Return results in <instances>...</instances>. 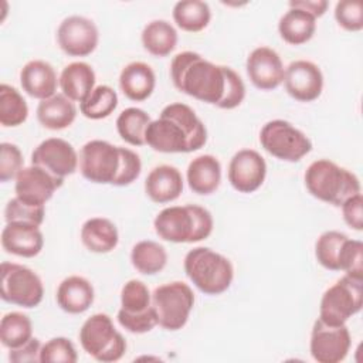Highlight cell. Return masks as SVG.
Returning a JSON list of instances; mask_svg holds the SVG:
<instances>
[{
	"label": "cell",
	"mask_w": 363,
	"mask_h": 363,
	"mask_svg": "<svg viewBox=\"0 0 363 363\" xmlns=\"http://www.w3.org/2000/svg\"><path fill=\"white\" fill-rule=\"evenodd\" d=\"M305 186L318 200L340 207L349 197L362 193L359 177L329 159L312 162L305 172Z\"/></svg>",
	"instance_id": "cell-5"
},
{
	"label": "cell",
	"mask_w": 363,
	"mask_h": 363,
	"mask_svg": "<svg viewBox=\"0 0 363 363\" xmlns=\"http://www.w3.org/2000/svg\"><path fill=\"white\" fill-rule=\"evenodd\" d=\"M41 342L37 337H31L27 343L20 347L10 349L9 360L13 363H34L40 362V352H41Z\"/></svg>",
	"instance_id": "cell-45"
},
{
	"label": "cell",
	"mask_w": 363,
	"mask_h": 363,
	"mask_svg": "<svg viewBox=\"0 0 363 363\" xmlns=\"http://www.w3.org/2000/svg\"><path fill=\"white\" fill-rule=\"evenodd\" d=\"M118 106V95L109 85H98L79 104L81 113L92 121L108 118Z\"/></svg>",
	"instance_id": "cell-35"
},
{
	"label": "cell",
	"mask_w": 363,
	"mask_h": 363,
	"mask_svg": "<svg viewBox=\"0 0 363 363\" xmlns=\"http://www.w3.org/2000/svg\"><path fill=\"white\" fill-rule=\"evenodd\" d=\"M335 20L346 31H360L363 28V6L360 1L342 0L335 6Z\"/></svg>",
	"instance_id": "cell-41"
},
{
	"label": "cell",
	"mask_w": 363,
	"mask_h": 363,
	"mask_svg": "<svg viewBox=\"0 0 363 363\" xmlns=\"http://www.w3.org/2000/svg\"><path fill=\"white\" fill-rule=\"evenodd\" d=\"M342 214L345 223L356 230L362 231L363 230V196L362 193H357L352 197H349L342 206Z\"/></svg>",
	"instance_id": "cell-44"
},
{
	"label": "cell",
	"mask_w": 363,
	"mask_h": 363,
	"mask_svg": "<svg viewBox=\"0 0 363 363\" xmlns=\"http://www.w3.org/2000/svg\"><path fill=\"white\" fill-rule=\"evenodd\" d=\"M170 78L180 92L220 109H234L245 98L244 81L233 68L217 65L194 51L173 57Z\"/></svg>",
	"instance_id": "cell-1"
},
{
	"label": "cell",
	"mask_w": 363,
	"mask_h": 363,
	"mask_svg": "<svg viewBox=\"0 0 363 363\" xmlns=\"http://www.w3.org/2000/svg\"><path fill=\"white\" fill-rule=\"evenodd\" d=\"M24 159L17 145L3 142L0 143V182L6 183L14 180L24 167Z\"/></svg>",
	"instance_id": "cell-40"
},
{
	"label": "cell",
	"mask_w": 363,
	"mask_h": 363,
	"mask_svg": "<svg viewBox=\"0 0 363 363\" xmlns=\"http://www.w3.org/2000/svg\"><path fill=\"white\" fill-rule=\"evenodd\" d=\"M44 216H45L44 206H33L20 200L18 197H13L11 200H9L4 208L6 223L23 221V223L41 225L44 221Z\"/></svg>",
	"instance_id": "cell-39"
},
{
	"label": "cell",
	"mask_w": 363,
	"mask_h": 363,
	"mask_svg": "<svg viewBox=\"0 0 363 363\" xmlns=\"http://www.w3.org/2000/svg\"><path fill=\"white\" fill-rule=\"evenodd\" d=\"M119 86L128 99L135 102L146 101L156 86L155 71L146 62H129L119 74Z\"/></svg>",
	"instance_id": "cell-23"
},
{
	"label": "cell",
	"mask_w": 363,
	"mask_h": 363,
	"mask_svg": "<svg viewBox=\"0 0 363 363\" xmlns=\"http://www.w3.org/2000/svg\"><path fill=\"white\" fill-rule=\"evenodd\" d=\"M130 262L133 268L143 275H155L167 264L164 247L152 240H142L132 247Z\"/></svg>",
	"instance_id": "cell-31"
},
{
	"label": "cell",
	"mask_w": 363,
	"mask_h": 363,
	"mask_svg": "<svg viewBox=\"0 0 363 363\" xmlns=\"http://www.w3.org/2000/svg\"><path fill=\"white\" fill-rule=\"evenodd\" d=\"M33 337V323L21 312H9L0 320V342L4 347L16 349Z\"/></svg>",
	"instance_id": "cell-33"
},
{
	"label": "cell",
	"mask_w": 363,
	"mask_h": 363,
	"mask_svg": "<svg viewBox=\"0 0 363 363\" xmlns=\"http://www.w3.org/2000/svg\"><path fill=\"white\" fill-rule=\"evenodd\" d=\"M228 182L240 193H254L267 176L265 159L254 149H241L230 160Z\"/></svg>",
	"instance_id": "cell-16"
},
{
	"label": "cell",
	"mask_w": 363,
	"mask_h": 363,
	"mask_svg": "<svg viewBox=\"0 0 363 363\" xmlns=\"http://www.w3.org/2000/svg\"><path fill=\"white\" fill-rule=\"evenodd\" d=\"M145 140L149 147L160 153H190L206 145L207 129L189 105L173 102L149 123Z\"/></svg>",
	"instance_id": "cell-2"
},
{
	"label": "cell",
	"mask_w": 363,
	"mask_h": 363,
	"mask_svg": "<svg viewBox=\"0 0 363 363\" xmlns=\"http://www.w3.org/2000/svg\"><path fill=\"white\" fill-rule=\"evenodd\" d=\"M152 306L156 313L157 325L166 330L182 329L194 306L193 289L182 281H173L155 288Z\"/></svg>",
	"instance_id": "cell-9"
},
{
	"label": "cell",
	"mask_w": 363,
	"mask_h": 363,
	"mask_svg": "<svg viewBox=\"0 0 363 363\" xmlns=\"http://www.w3.org/2000/svg\"><path fill=\"white\" fill-rule=\"evenodd\" d=\"M186 177L193 193L211 194L221 183V164L213 155H200L189 163Z\"/></svg>",
	"instance_id": "cell-24"
},
{
	"label": "cell",
	"mask_w": 363,
	"mask_h": 363,
	"mask_svg": "<svg viewBox=\"0 0 363 363\" xmlns=\"http://www.w3.org/2000/svg\"><path fill=\"white\" fill-rule=\"evenodd\" d=\"M0 275V294L4 302L27 309L35 308L41 303L44 296L43 281L31 268L4 261L1 262Z\"/></svg>",
	"instance_id": "cell-11"
},
{
	"label": "cell",
	"mask_w": 363,
	"mask_h": 363,
	"mask_svg": "<svg viewBox=\"0 0 363 363\" xmlns=\"http://www.w3.org/2000/svg\"><path fill=\"white\" fill-rule=\"evenodd\" d=\"M152 122L150 116L140 108H126L116 118V130L119 136L132 146L146 145L145 133Z\"/></svg>",
	"instance_id": "cell-32"
},
{
	"label": "cell",
	"mask_w": 363,
	"mask_h": 363,
	"mask_svg": "<svg viewBox=\"0 0 363 363\" xmlns=\"http://www.w3.org/2000/svg\"><path fill=\"white\" fill-rule=\"evenodd\" d=\"M37 119L41 126L50 130H62L72 125L77 118L75 104L64 94H55L40 101L37 106Z\"/></svg>",
	"instance_id": "cell-27"
},
{
	"label": "cell",
	"mask_w": 363,
	"mask_h": 363,
	"mask_svg": "<svg viewBox=\"0 0 363 363\" xmlns=\"http://www.w3.org/2000/svg\"><path fill=\"white\" fill-rule=\"evenodd\" d=\"M142 45L155 57H167L177 45V31L166 20H152L142 30Z\"/></svg>",
	"instance_id": "cell-29"
},
{
	"label": "cell",
	"mask_w": 363,
	"mask_h": 363,
	"mask_svg": "<svg viewBox=\"0 0 363 363\" xmlns=\"http://www.w3.org/2000/svg\"><path fill=\"white\" fill-rule=\"evenodd\" d=\"M62 183L64 179L55 177L45 169L31 164L23 167L14 179V191L16 197L28 204L45 206Z\"/></svg>",
	"instance_id": "cell-15"
},
{
	"label": "cell",
	"mask_w": 363,
	"mask_h": 363,
	"mask_svg": "<svg viewBox=\"0 0 363 363\" xmlns=\"http://www.w3.org/2000/svg\"><path fill=\"white\" fill-rule=\"evenodd\" d=\"M316 31V18L309 13L289 7L279 18L278 33L281 38L291 45H302L308 43Z\"/></svg>",
	"instance_id": "cell-28"
},
{
	"label": "cell",
	"mask_w": 363,
	"mask_h": 363,
	"mask_svg": "<svg viewBox=\"0 0 363 363\" xmlns=\"http://www.w3.org/2000/svg\"><path fill=\"white\" fill-rule=\"evenodd\" d=\"M28 118V105L23 95L11 85H0V123L4 128L23 125Z\"/></svg>",
	"instance_id": "cell-34"
},
{
	"label": "cell",
	"mask_w": 363,
	"mask_h": 363,
	"mask_svg": "<svg viewBox=\"0 0 363 363\" xmlns=\"http://www.w3.org/2000/svg\"><path fill=\"white\" fill-rule=\"evenodd\" d=\"M95 299V291L92 284L79 275H71L64 278L55 294V301L58 306L72 315L82 313L89 309V306L94 303Z\"/></svg>",
	"instance_id": "cell-22"
},
{
	"label": "cell",
	"mask_w": 363,
	"mask_h": 363,
	"mask_svg": "<svg viewBox=\"0 0 363 363\" xmlns=\"http://www.w3.org/2000/svg\"><path fill=\"white\" fill-rule=\"evenodd\" d=\"M352 346L350 332L345 325H328L319 318L315 320L309 350L318 363H339L346 359Z\"/></svg>",
	"instance_id": "cell-12"
},
{
	"label": "cell",
	"mask_w": 363,
	"mask_h": 363,
	"mask_svg": "<svg viewBox=\"0 0 363 363\" xmlns=\"http://www.w3.org/2000/svg\"><path fill=\"white\" fill-rule=\"evenodd\" d=\"M247 75L261 91H272L284 82L285 68L279 54L269 47H257L247 57Z\"/></svg>",
	"instance_id": "cell-18"
},
{
	"label": "cell",
	"mask_w": 363,
	"mask_h": 363,
	"mask_svg": "<svg viewBox=\"0 0 363 363\" xmlns=\"http://www.w3.org/2000/svg\"><path fill=\"white\" fill-rule=\"evenodd\" d=\"M289 7L303 10L311 16H313L315 18H319L326 13L329 3L326 0H294V1H289Z\"/></svg>",
	"instance_id": "cell-46"
},
{
	"label": "cell",
	"mask_w": 363,
	"mask_h": 363,
	"mask_svg": "<svg viewBox=\"0 0 363 363\" xmlns=\"http://www.w3.org/2000/svg\"><path fill=\"white\" fill-rule=\"evenodd\" d=\"M79 343L91 357L102 363L118 362L126 352L125 337L106 313H94L82 323Z\"/></svg>",
	"instance_id": "cell-7"
},
{
	"label": "cell",
	"mask_w": 363,
	"mask_h": 363,
	"mask_svg": "<svg viewBox=\"0 0 363 363\" xmlns=\"http://www.w3.org/2000/svg\"><path fill=\"white\" fill-rule=\"evenodd\" d=\"M77 360V349L68 337L57 336L41 346V363H75Z\"/></svg>",
	"instance_id": "cell-38"
},
{
	"label": "cell",
	"mask_w": 363,
	"mask_h": 363,
	"mask_svg": "<svg viewBox=\"0 0 363 363\" xmlns=\"http://www.w3.org/2000/svg\"><path fill=\"white\" fill-rule=\"evenodd\" d=\"M363 306V278L343 275L329 286L319 303V319L328 325H345Z\"/></svg>",
	"instance_id": "cell-8"
},
{
	"label": "cell",
	"mask_w": 363,
	"mask_h": 363,
	"mask_svg": "<svg viewBox=\"0 0 363 363\" xmlns=\"http://www.w3.org/2000/svg\"><path fill=\"white\" fill-rule=\"evenodd\" d=\"M23 91L35 99H47L55 95L60 85L54 67L43 60H31L20 71Z\"/></svg>",
	"instance_id": "cell-20"
},
{
	"label": "cell",
	"mask_w": 363,
	"mask_h": 363,
	"mask_svg": "<svg viewBox=\"0 0 363 363\" xmlns=\"http://www.w3.org/2000/svg\"><path fill=\"white\" fill-rule=\"evenodd\" d=\"M284 85L294 99L299 102H312L322 94L323 74L315 62L296 60L285 68Z\"/></svg>",
	"instance_id": "cell-17"
},
{
	"label": "cell",
	"mask_w": 363,
	"mask_h": 363,
	"mask_svg": "<svg viewBox=\"0 0 363 363\" xmlns=\"http://www.w3.org/2000/svg\"><path fill=\"white\" fill-rule=\"evenodd\" d=\"M182 191L183 176L177 167L170 164L153 167L145 180V193L157 204H166L177 200Z\"/></svg>",
	"instance_id": "cell-21"
},
{
	"label": "cell",
	"mask_w": 363,
	"mask_h": 363,
	"mask_svg": "<svg viewBox=\"0 0 363 363\" xmlns=\"http://www.w3.org/2000/svg\"><path fill=\"white\" fill-rule=\"evenodd\" d=\"M118 322L125 330H128L130 333H136V335L150 332L157 325V319H156L153 306L140 313H128V312H123L119 309L118 311Z\"/></svg>",
	"instance_id": "cell-43"
},
{
	"label": "cell",
	"mask_w": 363,
	"mask_h": 363,
	"mask_svg": "<svg viewBox=\"0 0 363 363\" xmlns=\"http://www.w3.org/2000/svg\"><path fill=\"white\" fill-rule=\"evenodd\" d=\"M95 71L84 61H74L65 65L60 74L58 82L62 94L72 102H82L95 88Z\"/></svg>",
	"instance_id": "cell-25"
},
{
	"label": "cell",
	"mask_w": 363,
	"mask_h": 363,
	"mask_svg": "<svg viewBox=\"0 0 363 363\" xmlns=\"http://www.w3.org/2000/svg\"><path fill=\"white\" fill-rule=\"evenodd\" d=\"M1 247L6 252L23 258L38 255L44 247L40 225L23 221L6 223L1 231Z\"/></svg>",
	"instance_id": "cell-19"
},
{
	"label": "cell",
	"mask_w": 363,
	"mask_h": 363,
	"mask_svg": "<svg viewBox=\"0 0 363 363\" xmlns=\"http://www.w3.org/2000/svg\"><path fill=\"white\" fill-rule=\"evenodd\" d=\"M347 238L345 233L336 230L322 233L315 242L316 261L329 271H340V254Z\"/></svg>",
	"instance_id": "cell-36"
},
{
	"label": "cell",
	"mask_w": 363,
	"mask_h": 363,
	"mask_svg": "<svg viewBox=\"0 0 363 363\" xmlns=\"http://www.w3.org/2000/svg\"><path fill=\"white\" fill-rule=\"evenodd\" d=\"M173 20L179 28L187 33H199L204 30L211 20V10L201 0L177 1L172 11Z\"/></svg>",
	"instance_id": "cell-30"
},
{
	"label": "cell",
	"mask_w": 363,
	"mask_h": 363,
	"mask_svg": "<svg viewBox=\"0 0 363 363\" xmlns=\"http://www.w3.org/2000/svg\"><path fill=\"white\" fill-rule=\"evenodd\" d=\"M60 48L69 57H86L92 54L99 41L96 24L84 16H69L57 28Z\"/></svg>",
	"instance_id": "cell-13"
},
{
	"label": "cell",
	"mask_w": 363,
	"mask_h": 363,
	"mask_svg": "<svg viewBox=\"0 0 363 363\" xmlns=\"http://www.w3.org/2000/svg\"><path fill=\"white\" fill-rule=\"evenodd\" d=\"M81 241L91 252L108 254L116 248L119 242V233L109 218L92 217L81 227Z\"/></svg>",
	"instance_id": "cell-26"
},
{
	"label": "cell",
	"mask_w": 363,
	"mask_h": 363,
	"mask_svg": "<svg viewBox=\"0 0 363 363\" xmlns=\"http://www.w3.org/2000/svg\"><path fill=\"white\" fill-rule=\"evenodd\" d=\"M79 172L96 184L128 186L139 177L142 162L132 149L94 139L81 147Z\"/></svg>",
	"instance_id": "cell-3"
},
{
	"label": "cell",
	"mask_w": 363,
	"mask_h": 363,
	"mask_svg": "<svg viewBox=\"0 0 363 363\" xmlns=\"http://www.w3.org/2000/svg\"><path fill=\"white\" fill-rule=\"evenodd\" d=\"M152 308V294L139 279H129L121 289V311L140 313Z\"/></svg>",
	"instance_id": "cell-37"
},
{
	"label": "cell",
	"mask_w": 363,
	"mask_h": 363,
	"mask_svg": "<svg viewBox=\"0 0 363 363\" xmlns=\"http://www.w3.org/2000/svg\"><path fill=\"white\" fill-rule=\"evenodd\" d=\"M183 267L193 285L206 295L225 292L234 278L231 261L208 247L190 250L184 257Z\"/></svg>",
	"instance_id": "cell-6"
},
{
	"label": "cell",
	"mask_w": 363,
	"mask_h": 363,
	"mask_svg": "<svg viewBox=\"0 0 363 363\" xmlns=\"http://www.w3.org/2000/svg\"><path fill=\"white\" fill-rule=\"evenodd\" d=\"M31 164L45 169L55 177L65 179L77 172L79 156L68 140L48 138L33 150Z\"/></svg>",
	"instance_id": "cell-14"
},
{
	"label": "cell",
	"mask_w": 363,
	"mask_h": 363,
	"mask_svg": "<svg viewBox=\"0 0 363 363\" xmlns=\"http://www.w3.org/2000/svg\"><path fill=\"white\" fill-rule=\"evenodd\" d=\"M339 267L346 275L363 278V242L360 240H346L340 254Z\"/></svg>",
	"instance_id": "cell-42"
},
{
	"label": "cell",
	"mask_w": 363,
	"mask_h": 363,
	"mask_svg": "<svg viewBox=\"0 0 363 363\" xmlns=\"http://www.w3.org/2000/svg\"><path fill=\"white\" fill-rule=\"evenodd\" d=\"M261 146L274 157L284 162H299L312 150L311 139L291 122L274 119L259 132Z\"/></svg>",
	"instance_id": "cell-10"
},
{
	"label": "cell",
	"mask_w": 363,
	"mask_h": 363,
	"mask_svg": "<svg viewBox=\"0 0 363 363\" xmlns=\"http://www.w3.org/2000/svg\"><path fill=\"white\" fill-rule=\"evenodd\" d=\"M211 213L199 204L170 206L153 220L156 234L169 242H199L213 231Z\"/></svg>",
	"instance_id": "cell-4"
}]
</instances>
